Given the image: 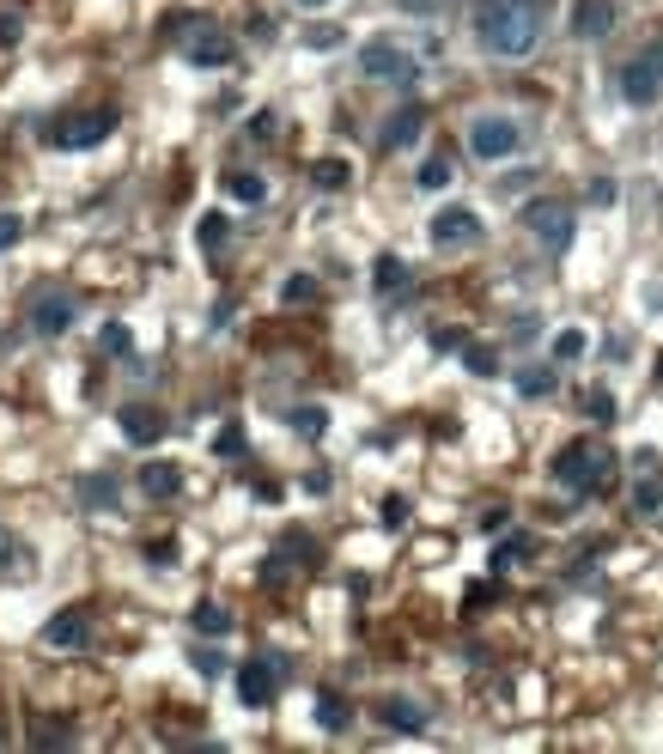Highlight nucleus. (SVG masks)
Here are the masks:
<instances>
[{"label": "nucleus", "mask_w": 663, "mask_h": 754, "mask_svg": "<svg viewBox=\"0 0 663 754\" xmlns=\"http://www.w3.org/2000/svg\"><path fill=\"white\" fill-rule=\"evenodd\" d=\"M305 43H311V49H335V43H341V31H329V25H323V31H305Z\"/></svg>", "instance_id": "e433bc0d"}, {"label": "nucleus", "mask_w": 663, "mask_h": 754, "mask_svg": "<svg viewBox=\"0 0 663 754\" xmlns=\"http://www.w3.org/2000/svg\"><path fill=\"white\" fill-rule=\"evenodd\" d=\"M463 365H469L475 377H493V371H499V353H493L487 341H463Z\"/></svg>", "instance_id": "4be33fe9"}, {"label": "nucleus", "mask_w": 663, "mask_h": 754, "mask_svg": "<svg viewBox=\"0 0 663 754\" xmlns=\"http://www.w3.org/2000/svg\"><path fill=\"white\" fill-rule=\"evenodd\" d=\"M621 98H627V104H639V110L663 98V37H651V43H645V49L621 67Z\"/></svg>", "instance_id": "39448f33"}, {"label": "nucleus", "mask_w": 663, "mask_h": 754, "mask_svg": "<svg viewBox=\"0 0 663 754\" xmlns=\"http://www.w3.org/2000/svg\"><path fill=\"white\" fill-rule=\"evenodd\" d=\"M518 390H524V396H548V390H554V371H542V365H530V371L518 377Z\"/></svg>", "instance_id": "c85d7f7f"}, {"label": "nucleus", "mask_w": 663, "mask_h": 754, "mask_svg": "<svg viewBox=\"0 0 663 754\" xmlns=\"http://www.w3.org/2000/svg\"><path fill=\"white\" fill-rule=\"evenodd\" d=\"M609 475H615V457L603 444H591V438H572L554 457V481L566 493H597V487H609Z\"/></svg>", "instance_id": "f03ea898"}, {"label": "nucleus", "mask_w": 663, "mask_h": 754, "mask_svg": "<svg viewBox=\"0 0 663 754\" xmlns=\"http://www.w3.org/2000/svg\"><path fill=\"white\" fill-rule=\"evenodd\" d=\"M104 353H116V359H128V353H134V335H128L122 323H110V329H104Z\"/></svg>", "instance_id": "2f4dec72"}, {"label": "nucleus", "mask_w": 663, "mask_h": 754, "mask_svg": "<svg viewBox=\"0 0 663 754\" xmlns=\"http://www.w3.org/2000/svg\"><path fill=\"white\" fill-rule=\"evenodd\" d=\"M13 244H19V219L7 213V219H0V250H13Z\"/></svg>", "instance_id": "4c0bfd02"}, {"label": "nucleus", "mask_w": 663, "mask_h": 754, "mask_svg": "<svg viewBox=\"0 0 663 754\" xmlns=\"http://www.w3.org/2000/svg\"><path fill=\"white\" fill-rule=\"evenodd\" d=\"M43 645H49V651H80V645H92V621H86L80 609H67V615H55V621L43 627Z\"/></svg>", "instance_id": "f8f14e48"}, {"label": "nucleus", "mask_w": 663, "mask_h": 754, "mask_svg": "<svg viewBox=\"0 0 663 754\" xmlns=\"http://www.w3.org/2000/svg\"><path fill=\"white\" fill-rule=\"evenodd\" d=\"M116 134V116L110 110H67L43 128V140L55 146V153H86V146H104Z\"/></svg>", "instance_id": "7ed1b4c3"}, {"label": "nucleus", "mask_w": 663, "mask_h": 754, "mask_svg": "<svg viewBox=\"0 0 663 754\" xmlns=\"http://www.w3.org/2000/svg\"><path fill=\"white\" fill-rule=\"evenodd\" d=\"M615 31V0H572V37L597 43Z\"/></svg>", "instance_id": "9b49d317"}, {"label": "nucleus", "mask_w": 663, "mask_h": 754, "mask_svg": "<svg viewBox=\"0 0 663 754\" xmlns=\"http://www.w3.org/2000/svg\"><path fill=\"white\" fill-rule=\"evenodd\" d=\"M73 311H80V305H73V292H55V286H43L37 298H31V311H25V323H31V335H67L73 329Z\"/></svg>", "instance_id": "6e6552de"}, {"label": "nucleus", "mask_w": 663, "mask_h": 754, "mask_svg": "<svg viewBox=\"0 0 663 754\" xmlns=\"http://www.w3.org/2000/svg\"><path fill=\"white\" fill-rule=\"evenodd\" d=\"M122 438H128V444H159V438H165V414L146 408V402H128V408H122Z\"/></svg>", "instance_id": "ddd939ff"}, {"label": "nucleus", "mask_w": 663, "mask_h": 754, "mask_svg": "<svg viewBox=\"0 0 663 754\" xmlns=\"http://www.w3.org/2000/svg\"><path fill=\"white\" fill-rule=\"evenodd\" d=\"M591 414H597V420H609V414H615V396H609V390H597V396H591Z\"/></svg>", "instance_id": "58836bf2"}, {"label": "nucleus", "mask_w": 663, "mask_h": 754, "mask_svg": "<svg viewBox=\"0 0 663 754\" xmlns=\"http://www.w3.org/2000/svg\"><path fill=\"white\" fill-rule=\"evenodd\" d=\"M475 43L493 61H524L542 43V0H475Z\"/></svg>", "instance_id": "f257e3e1"}, {"label": "nucleus", "mask_w": 663, "mask_h": 754, "mask_svg": "<svg viewBox=\"0 0 663 754\" xmlns=\"http://www.w3.org/2000/svg\"><path fill=\"white\" fill-rule=\"evenodd\" d=\"M268 134H274V116H268V110H262V116H256V122H250V140H268Z\"/></svg>", "instance_id": "ea45409f"}, {"label": "nucleus", "mask_w": 663, "mask_h": 754, "mask_svg": "<svg viewBox=\"0 0 663 754\" xmlns=\"http://www.w3.org/2000/svg\"><path fill=\"white\" fill-rule=\"evenodd\" d=\"M189 621H195V633H213V639H226V633H232V615L219 609V602H201Z\"/></svg>", "instance_id": "6ab92c4d"}, {"label": "nucleus", "mask_w": 663, "mask_h": 754, "mask_svg": "<svg viewBox=\"0 0 663 754\" xmlns=\"http://www.w3.org/2000/svg\"><path fill=\"white\" fill-rule=\"evenodd\" d=\"M317 724H323V730H341V724H347V700H341V694H323V700H317Z\"/></svg>", "instance_id": "bb28decb"}, {"label": "nucleus", "mask_w": 663, "mask_h": 754, "mask_svg": "<svg viewBox=\"0 0 663 754\" xmlns=\"http://www.w3.org/2000/svg\"><path fill=\"white\" fill-rule=\"evenodd\" d=\"M292 7H305V13H323V7H329V0H292Z\"/></svg>", "instance_id": "79ce46f5"}, {"label": "nucleus", "mask_w": 663, "mask_h": 754, "mask_svg": "<svg viewBox=\"0 0 663 754\" xmlns=\"http://www.w3.org/2000/svg\"><path fill=\"white\" fill-rule=\"evenodd\" d=\"M518 146H524V128L511 122V116H475V122H469V153H475L481 165H505Z\"/></svg>", "instance_id": "423d86ee"}, {"label": "nucleus", "mask_w": 663, "mask_h": 754, "mask_svg": "<svg viewBox=\"0 0 663 754\" xmlns=\"http://www.w3.org/2000/svg\"><path fill=\"white\" fill-rule=\"evenodd\" d=\"M633 505H639L645 517H657V511H663V475H645V481L633 487Z\"/></svg>", "instance_id": "393cba45"}, {"label": "nucleus", "mask_w": 663, "mask_h": 754, "mask_svg": "<svg viewBox=\"0 0 663 754\" xmlns=\"http://www.w3.org/2000/svg\"><path fill=\"white\" fill-rule=\"evenodd\" d=\"M195 669H201V675H219V669H226V657H219V651H195Z\"/></svg>", "instance_id": "f704fd0d"}, {"label": "nucleus", "mask_w": 663, "mask_h": 754, "mask_svg": "<svg viewBox=\"0 0 663 754\" xmlns=\"http://www.w3.org/2000/svg\"><path fill=\"white\" fill-rule=\"evenodd\" d=\"M189 61H195V67H232V61H238V43L219 37V31H201V37H189Z\"/></svg>", "instance_id": "4468645a"}, {"label": "nucleus", "mask_w": 663, "mask_h": 754, "mask_svg": "<svg viewBox=\"0 0 663 754\" xmlns=\"http://www.w3.org/2000/svg\"><path fill=\"white\" fill-rule=\"evenodd\" d=\"M292 432H299V438H323V432H329V414H323V408H292Z\"/></svg>", "instance_id": "a878e982"}, {"label": "nucleus", "mask_w": 663, "mask_h": 754, "mask_svg": "<svg viewBox=\"0 0 663 754\" xmlns=\"http://www.w3.org/2000/svg\"><path fill=\"white\" fill-rule=\"evenodd\" d=\"M591 201H597V207H609V201H615V183H609V177H603V183H591Z\"/></svg>", "instance_id": "a19ab883"}, {"label": "nucleus", "mask_w": 663, "mask_h": 754, "mask_svg": "<svg viewBox=\"0 0 663 754\" xmlns=\"http://www.w3.org/2000/svg\"><path fill=\"white\" fill-rule=\"evenodd\" d=\"M195 238H201L207 256H219V250H226V213H207V219L195 225Z\"/></svg>", "instance_id": "5701e85b"}, {"label": "nucleus", "mask_w": 663, "mask_h": 754, "mask_svg": "<svg viewBox=\"0 0 663 754\" xmlns=\"http://www.w3.org/2000/svg\"><path fill=\"white\" fill-rule=\"evenodd\" d=\"M359 80H372V86H414L420 80V61L402 49V43H390V37H372L359 49Z\"/></svg>", "instance_id": "20e7f679"}, {"label": "nucleus", "mask_w": 663, "mask_h": 754, "mask_svg": "<svg viewBox=\"0 0 663 754\" xmlns=\"http://www.w3.org/2000/svg\"><path fill=\"white\" fill-rule=\"evenodd\" d=\"M31 742H37V748H55V742H73V730H67V724H37Z\"/></svg>", "instance_id": "473e14b6"}, {"label": "nucleus", "mask_w": 663, "mask_h": 754, "mask_svg": "<svg viewBox=\"0 0 663 754\" xmlns=\"http://www.w3.org/2000/svg\"><path fill=\"white\" fill-rule=\"evenodd\" d=\"M432 244H438V250H469V244H481V213H475V207H438V213H432Z\"/></svg>", "instance_id": "1a4fd4ad"}, {"label": "nucleus", "mask_w": 663, "mask_h": 754, "mask_svg": "<svg viewBox=\"0 0 663 754\" xmlns=\"http://www.w3.org/2000/svg\"><path fill=\"white\" fill-rule=\"evenodd\" d=\"M238 694H244V706H268V700L280 694V663H274V657L244 663V669H238Z\"/></svg>", "instance_id": "9d476101"}, {"label": "nucleus", "mask_w": 663, "mask_h": 754, "mask_svg": "<svg viewBox=\"0 0 663 754\" xmlns=\"http://www.w3.org/2000/svg\"><path fill=\"white\" fill-rule=\"evenodd\" d=\"M372 280H378V292H402V286H408V268H402V256H378Z\"/></svg>", "instance_id": "412c9836"}, {"label": "nucleus", "mask_w": 663, "mask_h": 754, "mask_svg": "<svg viewBox=\"0 0 663 754\" xmlns=\"http://www.w3.org/2000/svg\"><path fill=\"white\" fill-rule=\"evenodd\" d=\"M226 189H232L238 201H250V207H256V201H268V183H262L256 171H232V177H226Z\"/></svg>", "instance_id": "aec40b11"}, {"label": "nucleus", "mask_w": 663, "mask_h": 754, "mask_svg": "<svg viewBox=\"0 0 663 754\" xmlns=\"http://www.w3.org/2000/svg\"><path fill=\"white\" fill-rule=\"evenodd\" d=\"M80 499H86V505H116V475H86V481H80Z\"/></svg>", "instance_id": "b1692460"}, {"label": "nucleus", "mask_w": 663, "mask_h": 754, "mask_svg": "<svg viewBox=\"0 0 663 754\" xmlns=\"http://www.w3.org/2000/svg\"><path fill=\"white\" fill-rule=\"evenodd\" d=\"M524 225H530V238H536L542 250H554V256H560V250L572 244V232H578L566 201H530V207H524Z\"/></svg>", "instance_id": "0eeeda50"}, {"label": "nucleus", "mask_w": 663, "mask_h": 754, "mask_svg": "<svg viewBox=\"0 0 663 754\" xmlns=\"http://www.w3.org/2000/svg\"><path fill=\"white\" fill-rule=\"evenodd\" d=\"M280 298H286V305H311V298H317V280H311V274H292V280L280 286Z\"/></svg>", "instance_id": "cd10ccee"}, {"label": "nucleus", "mask_w": 663, "mask_h": 754, "mask_svg": "<svg viewBox=\"0 0 663 754\" xmlns=\"http://www.w3.org/2000/svg\"><path fill=\"white\" fill-rule=\"evenodd\" d=\"M420 128H426V110H420V104L396 110V116L384 122V153H402V146H414V140H420Z\"/></svg>", "instance_id": "2eb2a0df"}, {"label": "nucleus", "mask_w": 663, "mask_h": 754, "mask_svg": "<svg viewBox=\"0 0 663 754\" xmlns=\"http://www.w3.org/2000/svg\"><path fill=\"white\" fill-rule=\"evenodd\" d=\"M396 7L414 13V19H432V13H438V0H396Z\"/></svg>", "instance_id": "c9c22d12"}, {"label": "nucleus", "mask_w": 663, "mask_h": 754, "mask_svg": "<svg viewBox=\"0 0 663 754\" xmlns=\"http://www.w3.org/2000/svg\"><path fill=\"white\" fill-rule=\"evenodd\" d=\"M311 177H317V189H347V165H341V159H323Z\"/></svg>", "instance_id": "c756f323"}, {"label": "nucleus", "mask_w": 663, "mask_h": 754, "mask_svg": "<svg viewBox=\"0 0 663 754\" xmlns=\"http://www.w3.org/2000/svg\"><path fill=\"white\" fill-rule=\"evenodd\" d=\"M530 554H536V536H524V530H518V536H505V542L493 548V566L505 572V566H518V560H530Z\"/></svg>", "instance_id": "a211bd4d"}, {"label": "nucleus", "mask_w": 663, "mask_h": 754, "mask_svg": "<svg viewBox=\"0 0 663 754\" xmlns=\"http://www.w3.org/2000/svg\"><path fill=\"white\" fill-rule=\"evenodd\" d=\"M378 718H384L390 730H420V724H426V712H420L414 700H384V706H378Z\"/></svg>", "instance_id": "f3484780"}, {"label": "nucleus", "mask_w": 663, "mask_h": 754, "mask_svg": "<svg viewBox=\"0 0 663 754\" xmlns=\"http://www.w3.org/2000/svg\"><path fill=\"white\" fill-rule=\"evenodd\" d=\"M578 353H584V335H578V329L554 335V359H578Z\"/></svg>", "instance_id": "72a5a7b5"}, {"label": "nucleus", "mask_w": 663, "mask_h": 754, "mask_svg": "<svg viewBox=\"0 0 663 754\" xmlns=\"http://www.w3.org/2000/svg\"><path fill=\"white\" fill-rule=\"evenodd\" d=\"M451 183V159H426L420 165V189H445Z\"/></svg>", "instance_id": "7c9ffc66"}, {"label": "nucleus", "mask_w": 663, "mask_h": 754, "mask_svg": "<svg viewBox=\"0 0 663 754\" xmlns=\"http://www.w3.org/2000/svg\"><path fill=\"white\" fill-rule=\"evenodd\" d=\"M140 487L153 493V499H177V493H183V475H177L171 463H153V469H140Z\"/></svg>", "instance_id": "dca6fc26"}, {"label": "nucleus", "mask_w": 663, "mask_h": 754, "mask_svg": "<svg viewBox=\"0 0 663 754\" xmlns=\"http://www.w3.org/2000/svg\"><path fill=\"white\" fill-rule=\"evenodd\" d=\"M0 560H7V536H0Z\"/></svg>", "instance_id": "37998d69"}]
</instances>
